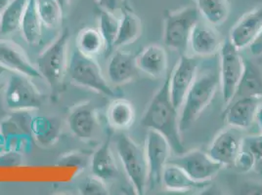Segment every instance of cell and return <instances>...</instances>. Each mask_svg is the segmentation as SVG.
<instances>
[{
  "instance_id": "obj_11",
  "label": "cell",
  "mask_w": 262,
  "mask_h": 195,
  "mask_svg": "<svg viewBox=\"0 0 262 195\" xmlns=\"http://www.w3.org/2000/svg\"><path fill=\"white\" fill-rule=\"evenodd\" d=\"M168 162L179 166L198 182H210L223 168V165L214 160L208 152L201 150L185 152L169 159Z\"/></svg>"
},
{
  "instance_id": "obj_22",
  "label": "cell",
  "mask_w": 262,
  "mask_h": 195,
  "mask_svg": "<svg viewBox=\"0 0 262 195\" xmlns=\"http://www.w3.org/2000/svg\"><path fill=\"white\" fill-rule=\"evenodd\" d=\"M111 135L99 145L91 156V172L104 182L116 179L119 176V169L111 149Z\"/></svg>"
},
{
  "instance_id": "obj_18",
  "label": "cell",
  "mask_w": 262,
  "mask_h": 195,
  "mask_svg": "<svg viewBox=\"0 0 262 195\" xmlns=\"http://www.w3.org/2000/svg\"><path fill=\"white\" fill-rule=\"evenodd\" d=\"M189 44L194 54L200 57H209L219 52L222 41L219 33L211 25L200 21L192 31Z\"/></svg>"
},
{
  "instance_id": "obj_1",
  "label": "cell",
  "mask_w": 262,
  "mask_h": 195,
  "mask_svg": "<svg viewBox=\"0 0 262 195\" xmlns=\"http://www.w3.org/2000/svg\"><path fill=\"white\" fill-rule=\"evenodd\" d=\"M169 77L150 101L141 118V125L148 130L161 133L168 141L172 152L179 155L186 152L179 129V109H176L169 93Z\"/></svg>"
},
{
  "instance_id": "obj_32",
  "label": "cell",
  "mask_w": 262,
  "mask_h": 195,
  "mask_svg": "<svg viewBox=\"0 0 262 195\" xmlns=\"http://www.w3.org/2000/svg\"><path fill=\"white\" fill-rule=\"evenodd\" d=\"M36 10L44 28L57 29L63 18V9L55 0H35Z\"/></svg>"
},
{
  "instance_id": "obj_17",
  "label": "cell",
  "mask_w": 262,
  "mask_h": 195,
  "mask_svg": "<svg viewBox=\"0 0 262 195\" xmlns=\"http://www.w3.org/2000/svg\"><path fill=\"white\" fill-rule=\"evenodd\" d=\"M259 100L253 98H237L226 106L225 121L235 129H248L256 118Z\"/></svg>"
},
{
  "instance_id": "obj_43",
  "label": "cell",
  "mask_w": 262,
  "mask_h": 195,
  "mask_svg": "<svg viewBox=\"0 0 262 195\" xmlns=\"http://www.w3.org/2000/svg\"><path fill=\"white\" fill-rule=\"evenodd\" d=\"M8 2H9V0H0V16H1V13L3 11V9L5 8V6L7 5Z\"/></svg>"
},
{
  "instance_id": "obj_4",
  "label": "cell",
  "mask_w": 262,
  "mask_h": 195,
  "mask_svg": "<svg viewBox=\"0 0 262 195\" xmlns=\"http://www.w3.org/2000/svg\"><path fill=\"white\" fill-rule=\"evenodd\" d=\"M67 75L72 83L77 86L86 88L107 97H117V93L110 86L95 59L82 54L77 49L70 57Z\"/></svg>"
},
{
  "instance_id": "obj_41",
  "label": "cell",
  "mask_w": 262,
  "mask_h": 195,
  "mask_svg": "<svg viewBox=\"0 0 262 195\" xmlns=\"http://www.w3.org/2000/svg\"><path fill=\"white\" fill-rule=\"evenodd\" d=\"M55 1L61 6L63 11L65 12L67 10V8L70 6V1L71 0H55Z\"/></svg>"
},
{
  "instance_id": "obj_39",
  "label": "cell",
  "mask_w": 262,
  "mask_h": 195,
  "mask_svg": "<svg viewBox=\"0 0 262 195\" xmlns=\"http://www.w3.org/2000/svg\"><path fill=\"white\" fill-rule=\"evenodd\" d=\"M251 50V54L255 57H259L262 55V30L260 33L257 34V36L254 38V40L249 46Z\"/></svg>"
},
{
  "instance_id": "obj_34",
  "label": "cell",
  "mask_w": 262,
  "mask_h": 195,
  "mask_svg": "<svg viewBox=\"0 0 262 195\" xmlns=\"http://www.w3.org/2000/svg\"><path fill=\"white\" fill-rule=\"evenodd\" d=\"M79 191L81 194L84 195L109 194V190L105 182L94 175H92V177H88L80 184Z\"/></svg>"
},
{
  "instance_id": "obj_20",
  "label": "cell",
  "mask_w": 262,
  "mask_h": 195,
  "mask_svg": "<svg viewBox=\"0 0 262 195\" xmlns=\"http://www.w3.org/2000/svg\"><path fill=\"white\" fill-rule=\"evenodd\" d=\"M138 70L136 57L122 51H117L113 54L107 69L110 82L116 85L125 84L133 80Z\"/></svg>"
},
{
  "instance_id": "obj_24",
  "label": "cell",
  "mask_w": 262,
  "mask_h": 195,
  "mask_svg": "<svg viewBox=\"0 0 262 195\" xmlns=\"http://www.w3.org/2000/svg\"><path fill=\"white\" fill-rule=\"evenodd\" d=\"M106 116L112 129L123 131L129 129L133 125L136 113L131 102L124 98H119L110 104Z\"/></svg>"
},
{
  "instance_id": "obj_37",
  "label": "cell",
  "mask_w": 262,
  "mask_h": 195,
  "mask_svg": "<svg viewBox=\"0 0 262 195\" xmlns=\"http://www.w3.org/2000/svg\"><path fill=\"white\" fill-rule=\"evenodd\" d=\"M96 2L100 9L114 14L119 10H122L124 6V0H96Z\"/></svg>"
},
{
  "instance_id": "obj_13",
  "label": "cell",
  "mask_w": 262,
  "mask_h": 195,
  "mask_svg": "<svg viewBox=\"0 0 262 195\" xmlns=\"http://www.w3.org/2000/svg\"><path fill=\"white\" fill-rule=\"evenodd\" d=\"M68 125L71 132L79 140H92L99 128L98 115L94 106L90 102L76 106L70 111Z\"/></svg>"
},
{
  "instance_id": "obj_16",
  "label": "cell",
  "mask_w": 262,
  "mask_h": 195,
  "mask_svg": "<svg viewBox=\"0 0 262 195\" xmlns=\"http://www.w3.org/2000/svg\"><path fill=\"white\" fill-rule=\"evenodd\" d=\"M243 147V139L236 130L220 132L208 148V153L223 166L233 165Z\"/></svg>"
},
{
  "instance_id": "obj_8",
  "label": "cell",
  "mask_w": 262,
  "mask_h": 195,
  "mask_svg": "<svg viewBox=\"0 0 262 195\" xmlns=\"http://www.w3.org/2000/svg\"><path fill=\"white\" fill-rule=\"evenodd\" d=\"M4 101L6 108L11 111H33L41 108L43 96L33 84L31 77L12 72L6 82Z\"/></svg>"
},
{
  "instance_id": "obj_42",
  "label": "cell",
  "mask_w": 262,
  "mask_h": 195,
  "mask_svg": "<svg viewBox=\"0 0 262 195\" xmlns=\"http://www.w3.org/2000/svg\"><path fill=\"white\" fill-rule=\"evenodd\" d=\"M6 70H7L6 68H4L3 66L0 65V92H1L3 85H4V83H3V76H4V74H5Z\"/></svg>"
},
{
  "instance_id": "obj_12",
  "label": "cell",
  "mask_w": 262,
  "mask_h": 195,
  "mask_svg": "<svg viewBox=\"0 0 262 195\" xmlns=\"http://www.w3.org/2000/svg\"><path fill=\"white\" fill-rule=\"evenodd\" d=\"M198 76L196 58L181 55L169 77V93L176 109H180L186 94L193 85Z\"/></svg>"
},
{
  "instance_id": "obj_38",
  "label": "cell",
  "mask_w": 262,
  "mask_h": 195,
  "mask_svg": "<svg viewBox=\"0 0 262 195\" xmlns=\"http://www.w3.org/2000/svg\"><path fill=\"white\" fill-rule=\"evenodd\" d=\"M88 162V158L79 153H75V154H71L69 156L65 157L64 159H62V162L60 164L62 165H74V166H82V165H86Z\"/></svg>"
},
{
  "instance_id": "obj_27",
  "label": "cell",
  "mask_w": 262,
  "mask_h": 195,
  "mask_svg": "<svg viewBox=\"0 0 262 195\" xmlns=\"http://www.w3.org/2000/svg\"><path fill=\"white\" fill-rule=\"evenodd\" d=\"M43 25L36 10L35 0H29L21 22V33L25 41L30 45H37L42 36Z\"/></svg>"
},
{
  "instance_id": "obj_23",
  "label": "cell",
  "mask_w": 262,
  "mask_h": 195,
  "mask_svg": "<svg viewBox=\"0 0 262 195\" xmlns=\"http://www.w3.org/2000/svg\"><path fill=\"white\" fill-rule=\"evenodd\" d=\"M32 134L34 142L48 148L55 144L62 134V124L56 117L33 115Z\"/></svg>"
},
{
  "instance_id": "obj_2",
  "label": "cell",
  "mask_w": 262,
  "mask_h": 195,
  "mask_svg": "<svg viewBox=\"0 0 262 195\" xmlns=\"http://www.w3.org/2000/svg\"><path fill=\"white\" fill-rule=\"evenodd\" d=\"M219 83V76L214 72L206 71L196 76L179 109V129L181 133L189 130L208 107L217 91Z\"/></svg>"
},
{
  "instance_id": "obj_15",
  "label": "cell",
  "mask_w": 262,
  "mask_h": 195,
  "mask_svg": "<svg viewBox=\"0 0 262 195\" xmlns=\"http://www.w3.org/2000/svg\"><path fill=\"white\" fill-rule=\"evenodd\" d=\"M262 30V5L246 13L230 31V41L239 50L251 45Z\"/></svg>"
},
{
  "instance_id": "obj_44",
  "label": "cell",
  "mask_w": 262,
  "mask_h": 195,
  "mask_svg": "<svg viewBox=\"0 0 262 195\" xmlns=\"http://www.w3.org/2000/svg\"><path fill=\"white\" fill-rule=\"evenodd\" d=\"M4 151V142H3V139H2V136L0 134V152Z\"/></svg>"
},
{
  "instance_id": "obj_10",
  "label": "cell",
  "mask_w": 262,
  "mask_h": 195,
  "mask_svg": "<svg viewBox=\"0 0 262 195\" xmlns=\"http://www.w3.org/2000/svg\"><path fill=\"white\" fill-rule=\"evenodd\" d=\"M144 150L148 165V190H153L162 184L163 171L172 150L164 136L151 129L147 133Z\"/></svg>"
},
{
  "instance_id": "obj_19",
  "label": "cell",
  "mask_w": 262,
  "mask_h": 195,
  "mask_svg": "<svg viewBox=\"0 0 262 195\" xmlns=\"http://www.w3.org/2000/svg\"><path fill=\"white\" fill-rule=\"evenodd\" d=\"M210 182H198L192 179L185 171L173 163L168 162L163 171L162 184L168 191L185 192L194 190H204Z\"/></svg>"
},
{
  "instance_id": "obj_30",
  "label": "cell",
  "mask_w": 262,
  "mask_h": 195,
  "mask_svg": "<svg viewBox=\"0 0 262 195\" xmlns=\"http://www.w3.org/2000/svg\"><path fill=\"white\" fill-rule=\"evenodd\" d=\"M77 49L91 58H95L105 51V42L98 29H82L77 35Z\"/></svg>"
},
{
  "instance_id": "obj_45",
  "label": "cell",
  "mask_w": 262,
  "mask_h": 195,
  "mask_svg": "<svg viewBox=\"0 0 262 195\" xmlns=\"http://www.w3.org/2000/svg\"><path fill=\"white\" fill-rule=\"evenodd\" d=\"M194 1H195V2H196V1H198V0H194Z\"/></svg>"
},
{
  "instance_id": "obj_5",
  "label": "cell",
  "mask_w": 262,
  "mask_h": 195,
  "mask_svg": "<svg viewBox=\"0 0 262 195\" xmlns=\"http://www.w3.org/2000/svg\"><path fill=\"white\" fill-rule=\"evenodd\" d=\"M70 37V31L64 30L36 60L40 76L55 92L60 90L67 75Z\"/></svg>"
},
{
  "instance_id": "obj_6",
  "label": "cell",
  "mask_w": 262,
  "mask_h": 195,
  "mask_svg": "<svg viewBox=\"0 0 262 195\" xmlns=\"http://www.w3.org/2000/svg\"><path fill=\"white\" fill-rule=\"evenodd\" d=\"M196 6L167 11L164 14V42L168 48L183 53L189 45L192 31L200 22Z\"/></svg>"
},
{
  "instance_id": "obj_7",
  "label": "cell",
  "mask_w": 262,
  "mask_h": 195,
  "mask_svg": "<svg viewBox=\"0 0 262 195\" xmlns=\"http://www.w3.org/2000/svg\"><path fill=\"white\" fill-rule=\"evenodd\" d=\"M31 111L17 110L12 111L7 117L0 122V134L4 142V150L30 153L33 150Z\"/></svg>"
},
{
  "instance_id": "obj_21",
  "label": "cell",
  "mask_w": 262,
  "mask_h": 195,
  "mask_svg": "<svg viewBox=\"0 0 262 195\" xmlns=\"http://www.w3.org/2000/svg\"><path fill=\"white\" fill-rule=\"evenodd\" d=\"M139 70L154 78H162L165 76L168 65L166 51L163 46L151 44L145 47L136 57Z\"/></svg>"
},
{
  "instance_id": "obj_14",
  "label": "cell",
  "mask_w": 262,
  "mask_h": 195,
  "mask_svg": "<svg viewBox=\"0 0 262 195\" xmlns=\"http://www.w3.org/2000/svg\"><path fill=\"white\" fill-rule=\"evenodd\" d=\"M0 65L12 72L31 78H42L36 65L31 63L22 47L10 40L0 39Z\"/></svg>"
},
{
  "instance_id": "obj_3",
  "label": "cell",
  "mask_w": 262,
  "mask_h": 195,
  "mask_svg": "<svg viewBox=\"0 0 262 195\" xmlns=\"http://www.w3.org/2000/svg\"><path fill=\"white\" fill-rule=\"evenodd\" d=\"M116 149L134 193L145 194L148 190V165L144 148L121 134L116 141Z\"/></svg>"
},
{
  "instance_id": "obj_35",
  "label": "cell",
  "mask_w": 262,
  "mask_h": 195,
  "mask_svg": "<svg viewBox=\"0 0 262 195\" xmlns=\"http://www.w3.org/2000/svg\"><path fill=\"white\" fill-rule=\"evenodd\" d=\"M233 166L241 173H249L255 168L254 156L247 149L242 147L241 152L236 156Z\"/></svg>"
},
{
  "instance_id": "obj_36",
  "label": "cell",
  "mask_w": 262,
  "mask_h": 195,
  "mask_svg": "<svg viewBox=\"0 0 262 195\" xmlns=\"http://www.w3.org/2000/svg\"><path fill=\"white\" fill-rule=\"evenodd\" d=\"M23 162V154L14 151L4 150L0 152V167H17Z\"/></svg>"
},
{
  "instance_id": "obj_26",
  "label": "cell",
  "mask_w": 262,
  "mask_h": 195,
  "mask_svg": "<svg viewBox=\"0 0 262 195\" xmlns=\"http://www.w3.org/2000/svg\"><path fill=\"white\" fill-rule=\"evenodd\" d=\"M142 25L140 18L134 12L124 8L120 19V28L115 41V49L133 43L141 34Z\"/></svg>"
},
{
  "instance_id": "obj_40",
  "label": "cell",
  "mask_w": 262,
  "mask_h": 195,
  "mask_svg": "<svg viewBox=\"0 0 262 195\" xmlns=\"http://www.w3.org/2000/svg\"><path fill=\"white\" fill-rule=\"evenodd\" d=\"M256 122H257V124H258V126H259V128L261 129L262 132V104L260 105L259 104V107H258V109H257V112H256Z\"/></svg>"
},
{
  "instance_id": "obj_31",
  "label": "cell",
  "mask_w": 262,
  "mask_h": 195,
  "mask_svg": "<svg viewBox=\"0 0 262 195\" xmlns=\"http://www.w3.org/2000/svg\"><path fill=\"white\" fill-rule=\"evenodd\" d=\"M120 28V20L114 13L100 10L99 14V32L105 42V52L112 53L115 49V41Z\"/></svg>"
},
{
  "instance_id": "obj_28",
  "label": "cell",
  "mask_w": 262,
  "mask_h": 195,
  "mask_svg": "<svg viewBox=\"0 0 262 195\" xmlns=\"http://www.w3.org/2000/svg\"><path fill=\"white\" fill-rule=\"evenodd\" d=\"M29 0H9L0 16V33L9 34L20 30Z\"/></svg>"
},
{
  "instance_id": "obj_25",
  "label": "cell",
  "mask_w": 262,
  "mask_h": 195,
  "mask_svg": "<svg viewBox=\"0 0 262 195\" xmlns=\"http://www.w3.org/2000/svg\"><path fill=\"white\" fill-rule=\"evenodd\" d=\"M237 98H262V72L251 61L245 60L244 72L232 100Z\"/></svg>"
},
{
  "instance_id": "obj_9",
  "label": "cell",
  "mask_w": 262,
  "mask_h": 195,
  "mask_svg": "<svg viewBox=\"0 0 262 195\" xmlns=\"http://www.w3.org/2000/svg\"><path fill=\"white\" fill-rule=\"evenodd\" d=\"M220 56V72L219 81L221 85V93L225 106L230 104L235 95L237 86L244 72L245 60L242 57L240 50L226 39L219 50Z\"/></svg>"
},
{
  "instance_id": "obj_33",
  "label": "cell",
  "mask_w": 262,
  "mask_h": 195,
  "mask_svg": "<svg viewBox=\"0 0 262 195\" xmlns=\"http://www.w3.org/2000/svg\"><path fill=\"white\" fill-rule=\"evenodd\" d=\"M243 148L247 149L255 159V168L262 175V132L259 135L249 136L243 139Z\"/></svg>"
},
{
  "instance_id": "obj_29",
  "label": "cell",
  "mask_w": 262,
  "mask_h": 195,
  "mask_svg": "<svg viewBox=\"0 0 262 195\" xmlns=\"http://www.w3.org/2000/svg\"><path fill=\"white\" fill-rule=\"evenodd\" d=\"M196 8L200 15L211 26H219L229 16L228 0H198Z\"/></svg>"
}]
</instances>
